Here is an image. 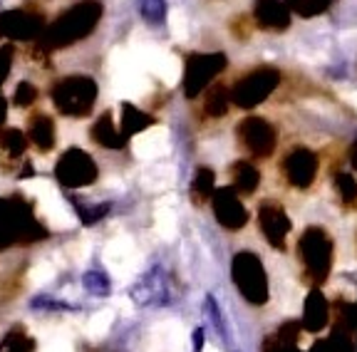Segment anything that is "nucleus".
Segmentation results:
<instances>
[{"mask_svg": "<svg viewBox=\"0 0 357 352\" xmlns=\"http://www.w3.org/2000/svg\"><path fill=\"white\" fill-rule=\"evenodd\" d=\"M229 65L223 52H191L184 62V95L189 100H196L199 95L208 90V84L216 79L218 72H223Z\"/></svg>", "mask_w": 357, "mask_h": 352, "instance_id": "nucleus-6", "label": "nucleus"}, {"mask_svg": "<svg viewBox=\"0 0 357 352\" xmlns=\"http://www.w3.org/2000/svg\"><path fill=\"white\" fill-rule=\"evenodd\" d=\"M92 139L100 146H107V149H124L127 146V137L114 124V114L112 112L100 114V119L92 124Z\"/></svg>", "mask_w": 357, "mask_h": 352, "instance_id": "nucleus-16", "label": "nucleus"}, {"mask_svg": "<svg viewBox=\"0 0 357 352\" xmlns=\"http://www.w3.org/2000/svg\"><path fill=\"white\" fill-rule=\"evenodd\" d=\"M213 191H216V174L208 167H199L191 181V201L194 204H206L211 201Z\"/></svg>", "mask_w": 357, "mask_h": 352, "instance_id": "nucleus-22", "label": "nucleus"}, {"mask_svg": "<svg viewBox=\"0 0 357 352\" xmlns=\"http://www.w3.org/2000/svg\"><path fill=\"white\" fill-rule=\"evenodd\" d=\"M109 208H112V204H92V206L77 204V216L84 226H92V224H97L100 218H105Z\"/></svg>", "mask_w": 357, "mask_h": 352, "instance_id": "nucleus-30", "label": "nucleus"}, {"mask_svg": "<svg viewBox=\"0 0 357 352\" xmlns=\"http://www.w3.org/2000/svg\"><path fill=\"white\" fill-rule=\"evenodd\" d=\"M229 107H231L229 90H226L223 84H211L206 90V95H204V112H206L208 117L218 119V117H226Z\"/></svg>", "mask_w": 357, "mask_h": 352, "instance_id": "nucleus-23", "label": "nucleus"}, {"mask_svg": "<svg viewBox=\"0 0 357 352\" xmlns=\"http://www.w3.org/2000/svg\"><path fill=\"white\" fill-rule=\"evenodd\" d=\"M0 38H3V35H0Z\"/></svg>", "mask_w": 357, "mask_h": 352, "instance_id": "nucleus-37", "label": "nucleus"}, {"mask_svg": "<svg viewBox=\"0 0 357 352\" xmlns=\"http://www.w3.org/2000/svg\"><path fill=\"white\" fill-rule=\"evenodd\" d=\"M25 146H28V141H25L20 129H0V151H3L6 164L20 162L22 154H25Z\"/></svg>", "mask_w": 357, "mask_h": 352, "instance_id": "nucleus-21", "label": "nucleus"}, {"mask_svg": "<svg viewBox=\"0 0 357 352\" xmlns=\"http://www.w3.org/2000/svg\"><path fill=\"white\" fill-rule=\"evenodd\" d=\"M204 313H206V320L216 328V332L223 337V342H231V335H229V325H226V320H223V313L221 307H218L216 298L213 296H206V300H204Z\"/></svg>", "mask_w": 357, "mask_h": 352, "instance_id": "nucleus-29", "label": "nucleus"}, {"mask_svg": "<svg viewBox=\"0 0 357 352\" xmlns=\"http://www.w3.org/2000/svg\"><path fill=\"white\" fill-rule=\"evenodd\" d=\"M172 293H174L172 283H169L164 268L154 266V268H149L144 275L137 278L129 296H132V300L139 307H167L174 300Z\"/></svg>", "mask_w": 357, "mask_h": 352, "instance_id": "nucleus-9", "label": "nucleus"}, {"mask_svg": "<svg viewBox=\"0 0 357 352\" xmlns=\"http://www.w3.org/2000/svg\"><path fill=\"white\" fill-rule=\"evenodd\" d=\"M38 87L30 82H20L15 87V105L20 107V109H28V107H33L35 102H38Z\"/></svg>", "mask_w": 357, "mask_h": 352, "instance_id": "nucleus-32", "label": "nucleus"}, {"mask_svg": "<svg viewBox=\"0 0 357 352\" xmlns=\"http://www.w3.org/2000/svg\"><path fill=\"white\" fill-rule=\"evenodd\" d=\"M231 179H234L231 189H234L236 194L251 196L253 191L258 189V184H261V171H258L251 162H243V159H241V162L231 164Z\"/></svg>", "mask_w": 357, "mask_h": 352, "instance_id": "nucleus-18", "label": "nucleus"}, {"mask_svg": "<svg viewBox=\"0 0 357 352\" xmlns=\"http://www.w3.org/2000/svg\"><path fill=\"white\" fill-rule=\"evenodd\" d=\"M330 320V305L325 300L323 291L320 288H312L307 293L305 303H303V320H301V328L307 330V332H320L325 330Z\"/></svg>", "mask_w": 357, "mask_h": 352, "instance_id": "nucleus-15", "label": "nucleus"}, {"mask_svg": "<svg viewBox=\"0 0 357 352\" xmlns=\"http://www.w3.org/2000/svg\"><path fill=\"white\" fill-rule=\"evenodd\" d=\"M258 226H261L263 238L268 240V246L285 251V243H288V236L293 231L288 213H285L283 204L268 199L258 206Z\"/></svg>", "mask_w": 357, "mask_h": 352, "instance_id": "nucleus-11", "label": "nucleus"}, {"mask_svg": "<svg viewBox=\"0 0 357 352\" xmlns=\"http://www.w3.org/2000/svg\"><path fill=\"white\" fill-rule=\"evenodd\" d=\"M350 162H352V167H355V171H357V139L352 141V146H350Z\"/></svg>", "mask_w": 357, "mask_h": 352, "instance_id": "nucleus-35", "label": "nucleus"}, {"mask_svg": "<svg viewBox=\"0 0 357 352\" xmlns=\"http://www.w3.org/2000/svg\"><path fill=\"white\" fill-rule=\"evenodd\" d=\"M253 20L261 30L283 33L290 28V10L283 0H253Z\"/></svg>", "mask_w": 357, "mask_h": 352, "instance_id": "nucleus-14", "label": "nucleus"}, {"mask_svg": "<svg viewBox=\"0 0 357 352\" xmlns=\"http://www.w3.org/2000/svg\"><path fill=\"white\" fill-rule=\"evenodd\" d=\"M50 97L65 117H89L97 102V82L87 75H70L52 84Z\"/></svg>", "mask_w": 357, "mask_h": 352, "instance_id": "nucleus-3", "label": "nucleus"}, {"mask_svg": "<svg viewBox=\"0 0 357 352\" xmlns=\"http://www.w3.org/2000/svg\"><path fill=\"white\" fill-rule=\"evenodd\" d=\"M6 109H8V105H6V100H3V95H0V124L6 119Z\"/></svg>", "mask_w": 357, "mask_h": 352, "instance_id": "nucleus-36", "label": "nucleus"}, {"mask_svg": "<svg viewBox=\"0 0 357 352\" xmlns=\"http://www.w3.org/2000/svg\"><path fill=\"white\" fill-rule=\"evenodd\" d=\"M0 352H35V340L22 325H15L8 330L3 342H0Z\"/></svg>", "mask_w": 357, "mask_h": 352, "instance_id": "nucleus-25", "label": "nucleus"}, {"mask_svg": "<svg viewBox=\"0 0 357 352\" xmlns=\"http://www.w3.org/2000/svg\"><path fill=\"white\" fill-rule=\"evenodd\" d=\"M285 8L290 10V15L296 13L301 17H315L328 13V8L333 6V0H283Z\"/></svg>", "mask_w": 357, "mask_h": 352, "instance_id": "nucleus-27", "label": "nucleus"}, {"mask_svg": "<svg viewBox=\"0 0 357 352\" xmlns=\"http://www.w3.org/2000/svg\"><path fill=\"white\" fill-rule=\"evenodd\" d=\"M100 17H102L100 0H79L77 6L65 10L50 28L45 30L40 43H43L45 50H57V47L75 45V43L84 40L87 35H92V30L100 23Z\"/></svg>", "mask_w": 357, "mask_h": 352, "instance_id": "nucleus-1", "label": "nucleus"}, {"mask_svg": "<svg viewBox=\"0 0 357 352\" xmlns=\"http://www.w3.org/2000/svg\"><path fill=\"white\" fill-rule=\"evenodd\" d=\"M30 307L33 310H70L73 313L75 310V305H70V303H65V300H57V298H52V296H35L33 300H30Z\"/></svg>", "mask_w": 357, "mask_h": 352, "instance_id": "nucleus-31", "label": "nucleus"}, {"mask_svg": "<svg viewBox=\"0 0 357 352\" xmlns=\"http://www.w3.org/2000/svg\"><path fill=\"white\" fill-rule=\"evenodd\" d=\"M204 350V328H196L194 330V352Z\"/></svg>", "mask_w": 357, "mask_h": 352, "instance_id": "nucleus-34", "label": "nucleus"}, {"mask_svg": "<svg viewBox=\"0 0 357 352\" xmlns=\"http://www.w3.org/2000/svg\"><path fill=\"white\" fill-rule=\"evenodd\" d=\"M139 15L151 28L167 23V0H139Z\"/></svg>", "mask_w": 357, "mask_h": 352, "instance_id": "nucleus-28", "label": "nucleus"}, {"mask_svg": "<svg viewBox=\"0 0 357 352\" xmlns=\"http://www.w3.org/2000/svg\"><path fill=\"white\" fill-rule=\"evenodd\" d=\"M335 189H337V196H340L342 208L347 211H357V179L350 171H337L335 174Z\"/></svg>", "mask_w": 357, "mask_h": 352, "instance_id": "nucleus-24", "label": "nucleus"}, {"mask_svg": "<svg viewBox=\"0 0 357 352\" xmlns=\"http://www.w3.org/2000/svg\"><path fill=\"white\" fill-rule=\"evenodd\" d=\"M43 30V17L28 10H8L0 13V35L15 40H30Z\"/></svg>", "mask_w": 357, "mask_h": 352, "instance_id": "nucleus-13", "label": "nucleus"}, {"mask_svg": "<svg viewBox=\"0 0 357 352\" xmlns=\"http://www.w3.org/2000/svg\"><path fill=\"white\" fill-rule=\"evenodd\" d=\"M82 288L89 293V296H100L107 298L112 293V280L105 270L100 268H92V270H84L82 273Z\"/></svg>", "mask_w": 357, "mask_h": 352, "instance_id": "nucleus-26", "label": "nucleus"}, {"mask_svg": "<svg viewBox=\"0 0 357 352\" xmlns=\"http://www.w3.org/2000/svg\"><path fill=\"white\" fill-rule=\"evenodd\" d=\"M10 65H13V50L6 47V50H0V87L6 82L8 72H10Z\"/></svg>", "mask_w": 357, "mask_h": 352, "instance_id": "nucleus-33", "label": "nucleus"}, {"mask_svg": "<svg viewBox=\"0 0 357 352\" xmlns=\"http://www.w3.org/2000/svg\"><path fill=\"white\" fill-rule=\"evenodd\" d=\"M97 164L84 149H67L55 167V176L65 189H82L97 181Z\"/></svg>", "mask_w": 357, "mask_h": 352, "instance_id": "nucleus-8", "label": "nucleus"}, {"mask_svg": "<svg viewBox=\"0 0 357 352\" xmlns=\"http://www.w3.org/2000/svg\"><path fill=\"white\" fill-rule=\"evenodd\" d=\"M283 176L293 189H310L318 179V154L307 146H293L283 159Z\"/></svg>", "mask_w": 357, "mask_h": 352, "instance_id": "nucleus-10", "label": "nucleus"}, {"mask_svg": "<svg viewBox=\"0 0 357 352\" xmlns=\"http://www.w3.org/2000/svg\"><path fill=\"white\" fill-rule=\"evenodd\" d=\"M236 137H238L241 146H243L251 157L256 159H268L275 151L278 144V132L268 119L248 114L245 119H241L236 127Z\"/></svg>", "mask_w": 357, "mask_h": 352, "instance_id": "nucleus-7", "label": "nucleus"}, {"mask_svg": "<svg viewBox=\"0 0 357 352\" xmlns=\"http://www.w3.org/2000/svg\"><path fill=\"white\" fill-rule=\"evenodd\" d=\"M30 139H33V144L38 146L40 151H52L55 149V122H52V117H47V114H35L33 119H30Z\"/></svg>", "mask_w": 357, "mask_h": 352, "instance_id": "nucleus-19", "label": "nucleus"}, {"mask_svg": "<svg viewBox=\"0 0 357 352\" xmlns=\"http://www.w3.org/2000/svg\"><path fill=\"white\" fill-rule=\"evenodd\" d=\"M154 124H156V117H151L149 112H142L139 107L129 105V102L122 105V124H119V129H122L124 137L139 135V132L154 127Z\"/></svg>", "mask_w": 357, "mask_h": 352, "instance_id": "nucleus-20", "label": "nucleus"}, {"mask_svg": "<svg viewBox=\"0 0 357 352\" xmlns=\"http://www.w3.org/2000/svg\"><path fill=\"white\" fill-rule=\"evenodd\" d=\"M211 201H213V216H216V221L226 231H241L248 224V211H245L243 201H241L238 194L231 186H223V189L213 191Z\"/></svg>", "mask_w": 357, "mask_h": 352, "instance_id": "nucleus-12", "label": "nucleus"}, {"mask_svg": "<svg viewBox=\"0 0 357 352\" xmlns=\"http://www.w3.org/2000/svg\"><path fill=\"white\" fill-rule=\"evenodd\" d=\"M231 278L238 293L251 305H266L271 298L268 288V273L263 268V261L253 251H238L231 261Z\"/></svg>", "mask_w": 357, "mask_h": 352, "instance_id": "nucleus-4", "label": "nucleus"}, {"mask_svg": "<svg viewBox=\"0 0 357 352\" xmlns=\"http://www.w3.org/2000/svg\"><path fill=\"white\" fill-rule=\"evenodd\" d=\"M301 323L298 320H288L283 323L273 335L266 337L263 342V352H298V340H301Z\"/></svg>", "mask_w": 357, "mask_h": 352, "instance_id": "nucleus-17", "label": "nucleus"}, {"mask_svg": "<svg viewBox=\"0 0 357 352\" xmlns=\"http://www.w3.org/2000/svg\"><path fill=\"white\" fill-rule=\"evenodd\" d=\"M280 84V72L271 65H261V68L245 72L238 82L234 84V90L229 92L231 105H236L238 109L251 112L258 105L268 100L273 95L275 87Z\"/></svg>", "mask_w": 357, "mask_h": 352, "instance_id": "nucleus-5", "label": "nucleus"}, {"mask_svg": "<svg viewBox=\"0 0 357 352\" xmlns=\"http://www.w3.org/2000/svg\"><path fill=\"white\" fill-rule=\"evenodd\" d=\"M298 258L305 270V280L312 288H320L330 278L335 258V243L323 226H307L298 238Z\"/></svg>", "mask_w": 357, "mask_h": 352, "instance_id": "nucleus-2", "label": "nucleus"}]
</instances>
